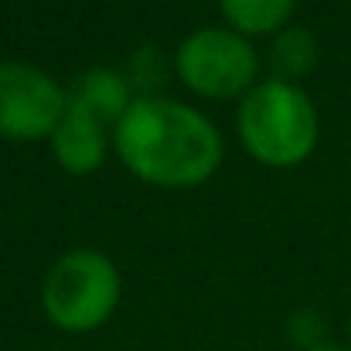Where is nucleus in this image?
<instances>
[{
	"mask_svg": "<svg viewBox=\"0 0 351 351\" xmlns=\"http://www.w3.org/2000/svg\"><path fill=\"white\" fill-rule=\"evenodd\" d=\"M117 150L136 178L167 188L202 184L222 160L215 126L191 106L171 99L130 103L117 123Z\"/></svg>",
	"mask_w": 351,
	"mask_h": 351,
	"instance_id": "f257e3e1",
	"label": "nucleus"
},
{
	"mask_svg": "<svg viewBox=\"0 0 351 351\" xmlns=\"http://www.w3.org/2000/svg\"><path fill=\"white\" fill-rule=\"evenodd\" d=\"M239 136L256 160L269 167H293L311 157L317 143V110L293 82H263L242 99Z\"/></svg>",
	"mask_w": 351,
	"mask_h": 351,
	"instance_id": "f03ea898",
	"label": "nucleus"
},
{
	"mask_svg": "<svg viewBox=\"0 0 351 351\" xmlns=\"http://www.w3.org/2000/svg\"><path fill=\"white\" fill-rule=\"evenodd\" d=\"M117 304L119 273L96 249L65 252L45 276V314L62 331H93Z\"/></svg>",
	"mask_w": 351,
	"mask_h": 351,
	"instance_id": "7ed1b4c3",
	"label": "nucleus"
},
{
	"mask_svg": "<svg viewBox=\"0 0 351 351\" xmlns=\"http://www.w3.org/2000/svg\"><path fill=\"white\" fill-rule=\"evenodd\" d=\"M256 51L235 31H195L178 51L181 79L202 96H235L256 79Z\"/></svg>",
	"mask_w": 351,
	"mask_h": 351,
	"instance_id": "20e7f679",
	"label": "nucleus"
},
{
	"mask_svg": "<svg viewBox=\"0 0 351 351\" xmlns=\"http://www.w3.org/2000/svg\"><path fill=\"white\" fill-rule=\"evenodd\" d=\"M65 117V93L38 69L7 62L0 65V136L41 140L51 136Z\"/></svg>",
	"mask_w": 351,
	"mask_h": 351,
	"instance_id": "39448f33",
	"label": "nucleus"
},
{
	"mask_svg": "<svg viewBox=\"0 0 351 351\" xmlns=\"http://www.w3.org/2000/svg\"><path fill=\"white\" fill-rule=\"evenodd\" d=\"M51 147L65 171L93 174L106 160V126L99 119L65 106V117L51 133Z\"/></svg>",
	"mask_w": 351,
	"mask_h": 351,
	"instance_id": "423d86ee",
	"label": "nucleus"
},
{
	"mask_svg": "<svg viewBox=\"0 0 351 351\" xmlns=\"http://www.w3.org/2000/svg\"><path fill=\"white\" fill-rule=\"evenodd\" d=\"M65 106H72L86 117L99 119L103 126H110V123H119L123 113L130 110V86L117 72L96 69V72L82 75L72 86V93L65 96Z\"/></svg>",
	"mask_w": 351,
	"mask_h": 351,
	"instance_id": "0eeeda50",
	"label": "nucleus"
},
{
	"mask_svg": "<svg viewBox=\"0 0 351 351\" xmlns=\"http://www.w3.org/2000/svg\"><path fill=\"white\" fill-rule=\"evenodd\" d=\"M297 0H222V10L235 31L242 34H269L287 24Z\"/></svg>",
	"mask_w": 351,
	"mask_h": 351,
	"instance_id": "6e6552de",
	"label": "nucleus"
},
{
	"mask_svg": "<svg viewBox=\"0 0 351 351\" xmlns=\"http://www.w3.org/2000/svg\"><path fill=\"white\" fill-rule=\"evenodd\" d=\"M314 58H317V45H314V38H311L307 31H300V27L280 34L276 45H273V72H280L283 82H290V79L311 72V69H314Z\"/></svg>",
	"mask_w": 351,
	"mask_h": 351,
	"instance_id": "1a4fd4ad",
	"label": "nucleus"
},
{
	"mask_svg": "<svg viewBox=\"0 0 351 351\" xmlns=\"http://www.w3.org/2000/svg\"><path fill=\"white\" fill-rule=\"evenodd\" d=\"M311 351H345V348H311Z\"/></svg>",
	"mask_w": 351,
	"mask_h": 351,
	"instance_id": "9d476101",
	"label": "nucleus"
}]
</instances>
